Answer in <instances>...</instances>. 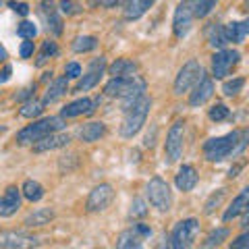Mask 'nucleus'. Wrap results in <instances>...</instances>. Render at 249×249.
<instances>
[{"instance_id": "nucleus-12", "label": "nucleus", "mask_w": 249, "mask_h": 249, "mask_svg": "<svg viewBox=\"0 0 249 249\" xmlns=\"http://www.w3.org/2000/svg\"><path fill=\"white\" fill-rule=\"evenodd\" d=\"M104 69H106V60H104V56L96 58V60H93L91 65H89L88 73H85L81 79H79V83H77L75 91H88V89H91V88H96V85L100 83V79H102V75H104Z\"/></svg>"}, {"instance_id": "nucleus-39", "label": "nucleus", "mask_w": 249, "mask_h": 249, "mask_svg": "<svg viewBox=\"0 0 249 249\" xmlns=\"http://www.w3.org/2000/svg\"><path fill=\"white\" fill-rule=\"evenodd\" d=\"M131 218H143L147 214V206H145V201L143 199H133V204H131Z\"/></svg>"}, {"instance_id": "nucleus-35", "label": "nucleus", "mask_w": 249, "mask_h": 249, "mask_svg": "<svg viewBox=\"0 0 249 249\" xmlns=\"http://www.w3.org/2000/svg\"><path fill=\"white\" fill-rule=\"evenodd\" d=\"M243 85H245V79L243 77H235V79H231L222 85V93L224 96H237V93L243 89Z\"/></svg>"}, {"instance_id": "nucleus-33", "label": "nucleus", "mask_w": 249, "mask_h": 249, "mask_svg": "<svg viewBox=\"0 0 249 249\" xmlns=\"http://www.w3.org/2000/svg\"><path fill=\"white\" fill-rule=\"evenodd\" d=\"M227 197V189H218V191H214L212 196L208 197V201H206V206H204V214H212L214 210L222 204V199Z\"/></svg>"}, {"instance_id": "nucleus-4", "label": "nucleus", "mask_w": 249, "mask_h": 249, "mask_svg": "<svg viewBox=\"0 0 249 249\" xmlns=\"http://www.w3.org/2000/svg\"><path fill=\"white\" fill-rule=\"evenodd\" d=\"M62 127H65L62 116H46V119H40V121L27 124L25 129H21L17 133V143L19 145L36 143V142H40V139H44L46 135L56 133Z\"/></svg>"}, {"instance_id": "nucleus-7", "label": "nucleus", "mask_w": 249, "mask_h": 249, "mask_svg": "<svg viewBox=\"0 0 249 249\" xmlns=\"http://www.w3.org/2000/svg\"><path fill=\"white\" fill-rule=\"evenodd\" d=\"M196 19V0H181L175 11L173 29L177 37H185L191 29V23Z\"/></svg>"}, {"instance_id": "nucleus-11", "label": "nucleus", "mask_w": 249, "mask_h": 249, "mask_svg": "<svg viewBox=\"0 0 249 249\" xmlns=\"http://www.w3.org/2000/svg\"><path fill=\"white\" fill-rule=\"evenodd\" d=\"M241 58V54L237 50H220L212 56V73L216 79H222L231 73V69L237 65Z\"/></svg>"}, {"instance_id": "nucleus-15", "label": "nucleus", "mask_w": 249, "mask_h": 249, "mask_svg": "<svg viewBox=\"0 0 249 249\" xmlns=\"http://www.w3.org/2000/svg\"><path fill=\"white\" fill-rule=\"evenodd\" d=\"M40 17L44 19V23H46V27H48L50 34H54V36L62 34V19L58 15V9L52 2H48V0L40 2Z\"/></svg>"}, {"instance_id": "nucleus-32", "label": "nucleus", "mask_w": 249, "mask_h": 249, "mask_svg": "<svg viewBox=\"0 0 249 249\" xmlns=\"http://www.w3.org/2000/svg\"><path fill=\"white\" fill-rule=\"evenodd\" d=\"M44 112V102H37V100H31V102H25L23 108L19 110L21 116L25 119H34V116H40Z\"/></svg>"}, {"instance_id": "nucleus-40", "label": "nucleus", "mask_w": 249, "mask_h": 249, "mask_svg": "<svg viewBox=\"0 0 249 249\" xmlns=\"http://www.w3.org/2000/svg\"><path fill=\"white\" fill-rule=\"evenodd\" d=\"M58 9H60L62 15H77V13L81 11V6H77L73 0H60V2H58Z\"/></svg>"}, {"instance_id": "nucleus-31", "label": "nucleus", "mask_w": 249, "mask_h": 249, "mask_svg": "<svg viewBox=\"0 0 249 249\" xmlns=\"http://www.w3.org/2000/svg\"><path fill=\"white\" fill-rule=\"evenodd\" d=\"M98 46V40L93 36H79L73 40V50L75 52H89Z\"/></svg>"}, {"instance_id": "nucleus-41", "label": "nucleus", "mask_w": 249, "mask_h": 249, "mask_svg": "<svg viewBox=\"0 0 249 249\" xmlns=\"http://www.w3.org/2000/svg\"><path fill=\"white\" fill-rule=\"evenodd\" d=\"M65 73H67V77H71V79H77V77H81V67L77 65V62H69L65 67Z\"/></svg>"}, {"instance_id": "nucleus-26", "label": "nucleus", "mask_w": 249, "mask_h": 249, "mask_svg": "<svg viewBox=\"0 0 249 249\" xmlns=\"http://www.w3.org/2000/svg\"><path fill=\"white\" fill-rule=\"evenodd\" d=\"M69 89V83H67V77H60V79H56L48 89H46V96H44V106L46 104H52V102H56V100H60L62 96L67 93Z\"/></svg>"}, {"instance_id": "nucleus-44", "label": "nucleus", "mask_w": 249, "mask_h": 249, "mask_svg": "<svg viewBox=\"0 0 249 249\" xmlns=\"http://www.w3.org/2000/svg\"><path fill=\"white\" fill-rule=\"evenodd\" d=\"M231 249H249V235H241Z\"/></svg>"}, {"instance_id": "nucleus-20", "label": "nucleus", "mask_w": 249, "mask_h": 249, "mask_svg": "<svg viewBox=\"0 0 249 249\" xmlns=\"http://www.w3.org/2000/svg\"><path fill=\"white\" fill-rule=\"evenodd\" d=\"M154 2L156 0H127V2H124V19L135 21L139 17H143L154 6Z\"/></svg>"}, {"instance_id": "nucleus-10", "label": "nucleus", "mask_w": 249, "mask_h": 249, "mask_svg": "<svg viewBox=\"0 0 249 249\" xmlns=\"http://www.w3.org/2000/svg\"><path fill=\"white\" fill-rule=\"evenodd\" d=\"M112 199H114V189L108 183H102L91 189L85 208H88V212H102V210H106L112 204Z\"/></svg>"}, {"instance_id": "nucleus-36", "label": "nucleus", "mask_w": 249, "mask_h": 249, "mask_svg": "<svg viewBox=\"0 0 249 249\" xmlns=\"http://www.w3.org/2000/svg\"><path fill=\"white\" fill-rule=\"evenodd\" d=\"M58 54V46L54 44V42H44L42 44V52H40V58H37V65H44L46 60H48L50 56H56Z\"/></svg>"}, {"instance_id": "nucleus-2", "label": "nucleus", "mask_w": 249, "mask_h": 249, "mask_svg": "<svg viewBox=\"0 0 249 249\" xmlns=\"http://www.w3.org/2000/svg\"><path fill=\"white\" fill-rule=\"evenodd\" d=\"M145 91V81L137 75L131 77H112L110 81L106 83L104 93L110 98H121L123 100V108H129L133 102H137L139 98L143 96Z\"/></svg>"}, {"instance_id": "nucleus-47", "label": "nucleus", "mask_w": 249, "mask_h": 249, "mask_svg": "<svg viewBox=\"0 0 249 249\" xmlns=\"http://www.w3.org/2000/svg\"><path fill=\"white\" fill-rule=\"evenodd\" d=\"M241 168H243V164H237V166H232V168L229 170V177H231V178H232V177H237Z\"/></svg>"}, {"instance_id": "nucleus-18", "label": "nucleus", "mask_w": 249, "mask_h": 249, "mask_svg": "<svg viewBox=\"0 0 249 249\" xmlns=\"http://www.w3.org/2000/svg\"><path fill=\"white\" fill-rule=\"evenodd\" d=\"M249 31V21H232L229 25H224V36H227V42L232 44H243Z\"/></svg>"}, {"instance_id": "nucleus-6", "label": "nucleus", "mask_w": 249, "mask_h": 249, "mask_svg": "<svg viewBox=\"0 0 249 249\" xmlns=\"http://www.w3.org/2000/svg\"><path fill=\"white\" fill-rule=\"evenodd\" d=\"M147 199L150 204L160 210V212H166L170 210V204H173V196H170V187L164 178L154 177L150 183H147Z\"/></svg>"}, {"instance_id": "nucleus-34", "label": "nucleus", "mask_w": 249, "mask_h": 249, "mask_svg": "<svg viewBox=\"0 0 249 249\" xmlns=\"http://www.w3.org/2000/svg\"><path fill=\"white\" fill-rule=\"evenodd\" d=\"M218 0H196V17H208L216 9Z\"/></svg>"}, {"instance_id": "nucleus-37", "label": "nucleus", "mask_w": 249, "mask_h": 249, "mask_svg": "<svg viewBox=\"0 0 249 249\" xmlns=\"http://www.w3.org/2000/svg\"><path fill=\"white\" fill-rule=\"evenodd\" d=\"M17 36L25 37V40H34V37L37 36V27L31 21H23V23H19V27H17Z\"/></svg>"}, {"instance_id": "nucleus-30", "label": "nucleus", "mask_w": 249, "mask_h": 249, "mask_svg": "<svg viewBox=\"0 0 249 249\" xmlns=\"http://www.w3.org/2000/svg\"><path fill=\"white\" fill-rule=\"evenodd\" d=\"M229 235H231V231L229 229H216V231H212L210 235L206 237V241H204V249H214V247H218L222 243V241H227L229 239Z\"/></svg>"}, {"instance_id": "nucleus-16", "label": "nucleus", "mask_w": 249, "mask_h": 249, "mask_svg": "<svg viewBox=\"0 0 249 249\" xmlns=\"http://www.w3.org/2000/svg\"><path fill=\"white\" fill-rule=\"evenodd\" d=\"M21 208V191L17 187H9L2 196H0V216L9 218Z\"/></svg>"}, {"instance_id": "nucleus-1", "label": "nucleus", "mask_w": 249, "mask_h": 249, "mask_svg": "<svg viewBox=\"0 0 249 249\" xmlns=\"http://www.w3.org/2000/svg\"><path fill=\"white\" fill-rule=\"evenodd\" d=\"M247 137H249L247 131H232V133L224 135V137L208 139L204 143V154H206V158L212 162L227 160L231 156H237L245 150Z\"/></svg>"}, {"instance_id": "nucleus-27", "label": "nucleus", "mask_w": 249, "mask_h": 249, "mask_svg": "<svg viewBox=\"0 0 249 249\" xmlns=\"http://www.w3.org/2000/svg\"><path fill=\"white\" fill-rule=\"evenodd\" d=\"M206 36H208V44L212 48H224L229 42H227V36H224V25H216V23H210V27L206 29Z\"/></svg>"}, {"instance_id": "nucleus-13", "label": "nucleus", "mask_w": 249, "mask_h": 249, "mask_svg": "<svg viewBox=\"0 0 249 249\" xmlns=\"http://www.w3.org/2000/svg\"><path fill=\"white\" fill-rule=\"evenodd\" d=\"M37 239L34 235L21 231H4L0 232V249H23L27 245H36Z\"/></svg>"}, {"instance_id": "nucleus-24", "label": "nucleus", "mask_w": 249, "mask_h": 249, "mask_svg": "<svg viewBox=\"0 0 249 249\" xmlns=\"http://www.w3.org/2000/svg\"><path fill=\"white\" fill-rule=\"evenodd\" d=\"M247 201H249V189H243L235 199H232V204L229 206L227 212H224L222 220L229 222V220H232V218H237L239 214H243L245 210H247Z\"/></svg>"}, {"instance_id": "nucleus-9", "label": "nucleus", "mask_w": 249, "mask_h": 249, "mask_svg": "<svg viewBox=\"0 0 249 249\" xmlns=\"http://www.w3.org/2000/svg\"><path fill=\"white\" fill-rule=\"evenodd\" d=\"M183 133H185V123L183 121H177L173 127L168 129L166 147H164L168 162H177L183 156Z\"/></svg>"}, {"instance_id": "nucleus-14", "label": "nucleus", "mask_w": 249, "mask_h": 249, "mask_svg": "<svg viewBox=\"0 0 249 249\" xmlns=\"http://www.w3.org/2000/svg\"><path fill=\"white\" fill-rule=\"evenodd\" d=\"M214 96V81L210 75H201L199 81L196 83V88H193L191 96H189V104L191 106H201L206 104L210 98Z\"/></svg>"}, {"instance_id": "nucleus-23", "label": "nucleus", "mask_w": 249, "mask_h": 249, "mask_svg": "<svg viewBox=\"0 0 249 249\" xmlns=\"http://www.w3.org/2000/svg\"><path fill=\"white\" fill-rule=\"evenodd\" d=\"M104 135H106V124L104 123H88L79 129V139L85 143H93Z\"/></svg>"}, {"instance_id": "nucleus-17", "label": "nucleus", "mask_w": 249, "mask_h": 249, "mask_svg": "<svg viewBox=\"0 0 249 249\" xmlns=\"http://www.w3.org/2000/svg\"><path fill=\"white\" fill-rule=\"evenodd\" d=\"M71 142L69 135H62V133H52V135H46L44 139L34 143V152L42 154V152H50V150H58V147H65Z\"/></svg>"}, {"instance_id": "nucleus-3", "label": "nucleus", "mask_w": 249, "mask_h": 249, "mask_svg": "<svg viewBox=\"0 0 249 249\" xmlns=\"http://www.w3.org/2000/svg\"><path fill=\"white\" fill-rule=\"evenodd\" d=\"M150 108H152V98L150 96H143L133 102L129 108H124V119L121 124V135L123 137H133L135 133H139V129L143 127V123L150 114Z\"/></svg>"}, {"instance_id": "nucleus-25", "label": "nucleus", "mask_w": 249, "mask_h": 249, "mask_svg": "<svg viewBox=\"0 0 249 249\" xmlns=\"http://www.w3.org/2000/svg\"><path fill=\"white\" fill-rule=\"evenodd\" d=\"M137 62L129 60V58H116L110 67H108V73L112 77H131L137 71Z\"/></svg>"}, {"instance_id": "nucleus-38", "label": "nucleus", "mask_w": 249, "mask_h": 249, "mask_svg": "<svg viewBox=\"0 0 249 249\" xmlns=\"http://www.w3.org/2000/svg\"><path fill=\"white\" fill-rule=\"evenodd\" d=\"M210 119L216 121V123H220L224 119H229V108L224 106V104H216L210 108Z\"/></svg>"}, {"instance_id": "nucleus-42", "label": "nucleus", "mask_w": 249, "mask_h": 249, "mask_svg": "<svg viewBox=\"0 0 249 249\" xmlns=\"http://www.w3.org/2000/svg\"><path fill=\"white\" fill-rule=\"evenodd\" d=\"M21 58H29L31 56V54H34V42H23V46H21Z\"/></svg>"}, {"instance_id": "nucleus-29", "label": "nucleus", "mask_w": 249, "mask_h": 249, "mask_svg": "<svg viewBox=\"0 0 249 249\" xmlns=\"http://www.w3.org/2000/svg\"><path fill=\"white\" fill-rule=\"evenodd\" d=\"M23 196H25V199H29V201H40L42 197H44V187L37 183V181H25L23 183Z\"/></svg>"}, {"instance_id": "nucleus-22", "label": "nucleus", "mask_w": 249, "mask_h": 249, "mask_svg": "<svg viewBox=\"0 0 249 249\" xmlns=\"http://www.w3.org/2000/svg\"><path fill=\"white\" fill-rule=\"evenodd\" d=\"M175 183H177V187H178L181 191H191L193 187L197 185V173H196V168L189 166V164L181 166V170L177 173Z\"/></svg>"}, {"instance_id": "nucleus-48", "label": "nucleus", "mask_w": 249, "mask_h": 249, "mask_svg": "<svg viewBox=\"0 0 249 249\" xmlns=\"http://www.w3.org/2000/svg\"><path fill=\"white\" fill-rule=\"evenodd\" d=\"M0 58H6V52H4L2 46H0Z\"/></svg>"}, {"instance_id": "nucleus-45", "label": "nucleus", "mask_w": 249, "mask_h": 249, "mask_svg": "<svg viewBox=\"0 0 249 249\" xmlns=\"http://www.w3.org/2000/svg\"><path fill=\"white\" fill-rule=\"evenodd\" d=\"M11 73H13V69H11L9 65H6V67L2 69V71H0V83L9 81V79H11Z\"/></svg>"}, {"instance_id": "nucleus-28", "label": "nucleus", "mask_w": 249, "mask_h": 249, "mask_svg": "<svg viewBox=\"0 0 249 249\" xmlns=\"http://www.w3.org/2000/svg\"><path fill=\"white\" fill-rule=\"evenodd\" d=\"M52 218H54V210H50V208H40V210L31 212V214L25 218V227H44V224H48Z\"/></svg>"}, {"instance_id": "nucleus-19", "label": "nucleus", "mask_w": 249, "mask_h": 249, "mask_svg": "<svg viewBox=\"0 0 249 249\" xmlns=\"http://www.w3.org/2000/svg\"><path fill=\"white\" fill-rule=\"evenodd\" d=\"M93 106H96V102L89 98H79L75 100V102H71L69 106L62 108V116L65 119H73V116H81V114H91L93 112Z\"/></svg>"}, {"instance_id": "nucleus-21", "label": "nucleus", "mask_w": 249, "mask_h": 249, "mask_svg": "<svg viewBox=\"0 0 249 249\" xmlns=\"http://www.w3.org/2000/svg\"><path fill=\"white\" fill-rule=\"evenodd\" d=\"M116 249H143V235L135 227L123 231L119 241H116Z\"/></svg>"}, {"instance_id": "nucleus-5", "label": "nucleus", "mask_w": 249, "mask_h": 249, "mask_svg": "<svg viewBox=\"0 0 249 249\" xmlns=\"http://www.w3.org/2000/svg\"><path fill=\"white\" fill-rule=\"evenodd\" d=\"M197 231H199V224L196 218L181 220L175 227L173 235H170V245H173V249H189L197 237Z\"/></svg>"}, {"instance_id": "nucleus-46", "label": "nucleus", "mask_w": 249, "mask_h": 249, "mask_svg": "<svg viewBox=\"0 0 249 249\" xmlns=\"http://www.w3.org/2000/svg\"><path fill=\"white\" fill-rule=\"evenodd\" d=\"M124 2H127V0H102V4L108 6V9H112V6H121Z\"/></svg>"}, {"instance_id": "nucleus-8", "label": "nucleus", "mask_w": 249, "mask_h": 249, "mask_svg": "<svg viewBox=\"0 0 249 249\" xmlns=\"http://www.w3.org/2000/svg\"><path fill=\"white\" fill-rule=\"evenodd\" d=\"M204 75V69H201V65L197 60H189L185 62V65L181 67V71H178L177 79H175V93H185L189 91L191 88H196V83L199 81V77Z\"/></svg>"}, {"instance_id": "nucleus-43", "label": "nucleus", "mask_w": 249, "mask_h": 249, "mask_svg": "<svg viewBox=\"0 0 249 249\" xmlns=\"http://www.w3.org/2000/svg\"><path fill=\"white\" fill-rule=\"evenodd\" d=\"M9 6H13V9L17 11L19 15H23V17H27L29 15V4H25V2H9Z\"/></svg>"}]
</instances>
